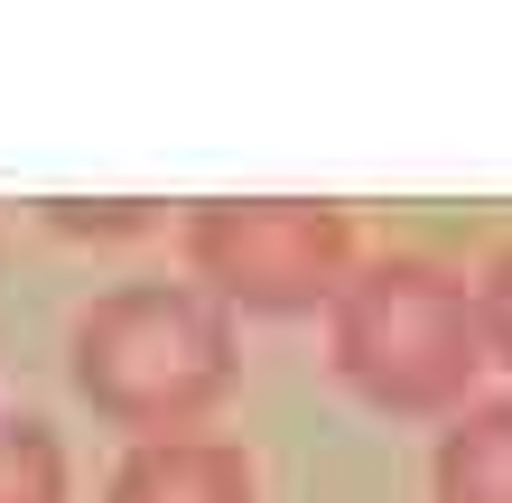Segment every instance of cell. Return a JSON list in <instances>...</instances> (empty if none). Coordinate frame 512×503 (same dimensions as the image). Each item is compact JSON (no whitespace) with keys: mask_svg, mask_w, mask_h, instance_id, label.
<instances>
[{"mask_svg":"<svg viewBox=\"0 0 512 503\" xmlns=\"http://www.w3.org/2000/svg\"><path fill=\"white\" fill-rule=\"evenodd\" d=\"M196 289H215L224 308L252 317H308L336 308L354 280V224L345 205H308V196H243V205H196L177 224Z\"/></svg>","mask_w":512,"mask_h":503,"instance_id":"cell-3","label":"cell"},{"mask_svg":"<svg viewBox=\"0 0 512 503\" xmlns=\"http://www.w3.org/2000/svg\"><path fill=\"white\" fill-rule=\"evenodd\" d=\"M438 503H512V401H466L429 466Z\"/></svg>","mask_w":512,"mask_h":503,"instance_id":"cell-5","label":"cell"},{"mask_svg":"<svg viewBox=\"0 0 512 503\" xmlns=\"http://www.w3.org/2000/svg\"><path fill=\"white\" fill-rule=\"evenodd\" d=\"M0 503H66V448L47 420H0Z\"/></svg>","mask_w":512,"mask_h":503,"instance_id":"cell-6","label":"cell"},{"mask_svg":"<svg viewBox=\"0 0 512 503\" xmlns=\"http://www.w3.org/2000/svg\"><path fill=\"white\" fill-rule=\"evenodd\" d=\"M485 317L475 289L429 252H382L354 261L345 299H336V373L373 410L401 420H457L475 373H485Z\"/></svg>","mask_w":512,"mask_h":503,"instance_id":"cell-2","label":"cell"},{"mask_svg":"<svg viewBox=\"0 0 512 503\" xmlns=\"http://www.w3.org/2000/svg\"><path fill=\"white\" fill-rule=\"evenodd\" d=\"M103 503H261V476L233 438H140Z\"/></svg>","mask_w":512,"mask_h":503,"instance_id":"cell-4","label":"cell"},{"mask_svg":"<svg viewBox=\"0 0 512 503\" xmlns=\"http://www.w3.org/2000/svg\"><path fill=\"white\" fill-rule=\"evenodd\" d=\"M75 392L112 429L196 438V420L233 392V308L196 280H122L75 317Z\"/></svg>","mask_w":512,"mask_h":503,"instance_id":"cell-1","label":"cell"},{"mask_svg":"<svg viewBox=\"0 0 512 503\" xmlns=\"http://www.w3.org/2000/svg\"><path fill=\"white\" fill-rule=\"evenodd\" d=\"M475 317H485V354H494V364H512V243L475 271Z\"/></svg>","mask_w":512,"mask_h":503,"instance_id":"cell-7","label":"cell"},{"mask_svg":"<svg viewBox=\"0 0 512 503\" xmlns=\"http://www.w3.org/2000/svg\"><path fill=\"white\" fill-rule=\"evenodd\" d=\"M56 224L66 233H149L140 205H56Z\"/></svg>","mask_w":512,"mask_h":503,"instance_id":"cell-8","label":"cell"}]
</instances>
